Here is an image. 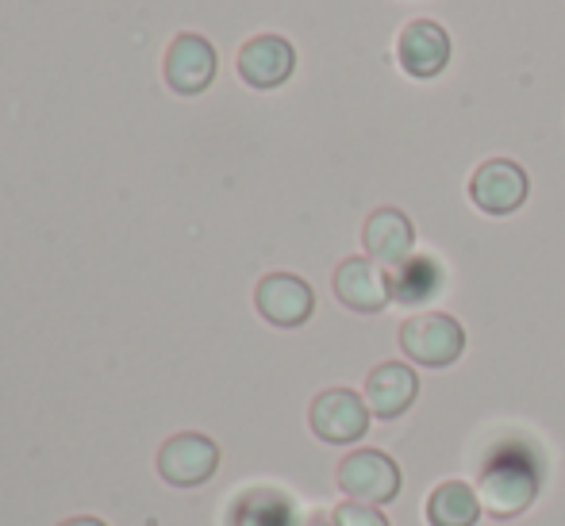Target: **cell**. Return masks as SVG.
Segmentation results:
<instances>
[{
  "label": "cell",
  "instance_id": "6da1fadb",
  "mask_svg": "<svg viewBox=\"0 0 565 526\" xmlns=\"http://www.w3.org/2000/svg\"><path fill=\"white\" fill-rule=\"evenodd\" d=\"M477 496H481V507L492 519H520L539 496L535 461L523 450H515V446L497 450L484 461L481 481H477Z\"/></svg>",
  "mask_w": 565,
  "mask_h": 526
},
{
  "label": "cell",
  "instance_id": "7a4b0ae2",
  "mask_svg": "<svg viewBox=\"0 0 565 526\" xmlns=\"http://www.w3.org/2000/svg\"><path fill=\"white\" fill-rule=\"evenodd\" d=\"M401 350L408 362L427 365V369H443L454 365L466 350V331L447 312H419L401 323Z\"/></svg>",
  "mask_w": 565,
  "mask_h": 526
},
{
  "label": "cell",
  "instance_id": "3957f363",
  "mask_svg": "<svg viewBox=\"0 0 565 526\" xmlns=\"http://www.w3.org/2000/svg\"><path fill=\"white\" fill-rule=\"evenodd\" d=\"M220 469V446L216 438L201 434V430H181V434L166 438L158 450V473L173 489H201L216 476Z\"/></svg>",
  "mask_w": 565,
  "mask_h": 526
},
{
  "label": "cell",
  "instance_id": "277c9868",
  "mask_svg": "<svg viewBox=\"0 0 565 526\" xmlns=\"http://www.w3.org/2000/svg\"><path fill=\"white\" fill-rule=\"evenodd\" d=\"M339 489L358 504H388L401 496V469L381 450H354L339 461Z\"/></svg>",
  "mask_w": 565,
  "mask_h": 526
},
{
  "label": "cell",
  "instance_id": "5b68a950",
  "mask_svg": "<svg viewBox=\"0 0 565 526\" xmlns=\"http://www.w3.org/2000/svg\"><path fill=\"white\" fill-rule=\"evenodd\" d=\"M370 419L373 416H370V408H365V400L358 393H350V388H328V393L316 396L312 408H308V427L328 446H350V442H358V438H365Z\"/></svg>",
  "mask_w": 565,
  "mask_h": 526
},
{
  "label": "cell",
  "instance_id": "8992f818",
  "mask_svg": "<svg viewBox=\"0 0 565 526\" xmlns=\"http://www.w3.org/2000/svg\"><path fill=\"white\" fill-rule=\"evenodd\" d=\"M527 193H531L527 173H523V165L512 162V158H489V162L477 165V173L469 178V201L484 215L520 212Z\"/></svg>",
  "mask_w": 565,
  "mask_h": 526
},
{
  "label": "cell",
  "instance_id": "52a82bcc",
  "mask_svg": "<svg viewBox=\"0 0 565 526\" xmlns=\"http://www.w3.org/2000/svg\"><path fill=\"white\" fill-rule=\"evenodd\" d=\"M216 69H220V58H216V46L209 43L204 35H178L166 51V85H170L178 97H196L204 93L212 82H216Z\"/></svg>",
  "mask_w": 565,
  "mask_h": 526
},
{
  "label": "cell",
  "instance_id": "ba28073f",
  "mask_svg": "<svg viewBox=\"0 0 565 526\" xmlns=\"http://www.w3.org/2000/svg\"><path fill=\"white\" fill-rule=\"evenodd\" d=\"M254 308L274 326H305L316 312V292L305 277L297 273H269L254 289Z\"/></svg>",
  "mask_w": 565,
  "mask_h": 526
},
{
  "label": "cell",
  "instance_id": "9c48e42d",
  "mask_svg": "<svg viewBox=\"0 0 565 526\" xmlns=\"http://www.w3.org/2000/svg\"><path fill=\"white\" fill-rule=\"evenodd\" d=\"M335 297L339 304H347L350 312L377 315L393 300V277L377 266L373 258H347L335 269Z\"/></svg>",
  "mask_w": 565,
  "mask_h": 526
},
{
  "label": "cell",
  "instance_id": "30bf717a",
  "mask_svg": "<svg viewBox=\"0 0 565 526\" xmlns=\"http://www.w3.org/2000/svg\"><path fill=\"white\" fill-rule=\"evenodd\" d=\"M238 77H243L250 89H277L292 77L297 69V51H292L289 39L281 35H254L238 51Z\"/></svg>",
  "mask_w": 565,
  "mask_h": 526
},
{
  "label": "cell",
  "instance_id": "8fae6325",
  "mask_svg": "<svg viewBox=\"0 0 565 526\" xmlns=\"http://www.w3.org/2000/svg\"><path fill=\"white\" fill-rule=\"evenodd\" d=\"M396 58H401V69L408 77H419V82L439 77L450 62L447 28L435 20H412L396 39Z\"/></svg>",
  "mask_w": 565,
  "mask_h": 526
},
{
  "label": "cell",
  "instance_id": "7c38bea8",
  "mask_svg": "<svg viewBox=\"0 0 565 526\" xmlns=\"http://www.w3.org/2000/svg\"><path fill=\"white\" fill-rule=\"evenodd\" d=\"M419 396V377L412 365L404 362H385L365 377L362 400L370 408V416L377 419H396L416 404Z\"/></svg>",
  "mask_w": 565,
  "mask_h": 526
},
{
  "label": "cell",
  "instance_id": "4fadbf2b",
  "mask_svg": "<svg viewBox=\"0 0 565 526\" xmlns=\"http://www.w3.org/2000/svg\"><path fill=\"white\" fill-rule=\"evenodd\" d=\"M362 246L365 258H373L377 266H404L416 246V227L401 208H377L362 227Z\"/></svg>",
  "mask_w": 565,
  "mask_h": 526
},
{
  "label": "cell",
  "instance_id": "5bb4252c",
  "mask_svg": "<svg viewBox=\"0 0 565 526\" xmlns=\"http://www.w3.org/2000/svg\"><path fill=\"white\" fill-rule=\"evenodd\" d=\"M481 512V496L466 481H443L427 496V523L431 526H477Z\"/></svg>",
  "mask_w": 565,
  "mask_h": 526
},
{
  "label": "cell",
  "instance_id": "9a60e30c",
  "mask_svg": "<svg viewBox=\"0 0 565 526\" xmlns=\"http://www.w3.org/2000/svg\"><path fill=\"white\" fill-rule=\"evenodd\" d=\"M443 292V269L435 258H408L393 277V300L419 308Z\"/></svg>",
  "mask_w": 565,
  "mask_h": 526
},
{
  "label": "cell",
  "instance_id": "2e32d148",
  "mask_svg": "<svg viewBox=\"0 0 565 526\" xmlns=\"http://www.w3.org/2000/svg\"><path fill=\"white\" fill-rule=\"evenodd\" d=\"M292 523H297V515H292L289 496L274 489L246 492L235 504V512H231V526H292Z\"/></svg>",
  "mask_w": 565,
  "mask_h": 526
},
{
  "label": "cell",
  "instance_id": "e0dca14e",
  "mask_svg": "<svg viewBox=\"0 0 565 526\" xmlns=\"http://www.w3.org/2000/svg\"><path fill=\"white\" fill-rule=\"evenodd\" d=\"M331 526H393L385 519V512L373 504H358V500H347L331 512Z\"/></svg>",
  "mask_w": 565,
  "mask_h": 526
},
{
  "label": "cell",
  "instance_id": "ac0fdd59",
  "mask_svg": "<svg viewBox=\"0 0 565 526\" xmlns=\"http://www.w3.org/2000/svg\"><path fill=\"white\" fill-rule=\"evenodd\" d=\"M58 526H108L105 519H97V515H74V519L58 523Z\"/></svg>",
  "mask_w": 565,
  "mask_h": 526
},
{
  "label": "cell",
  "instance_id": "d6986e66",
  "mask_svg": "<svg viewBox=\"0 0 565 526\" xmlns=\"http://www.w3.org/2000/svg\"><path fill=\"white\" fill-rule=\"evenodd\" d=\"M316 526H323V523H316ZM328 526H331V523H328Z\"/></svg>",
  "mask_w": 565,
  "mask_h": 526
}]
</instances>
